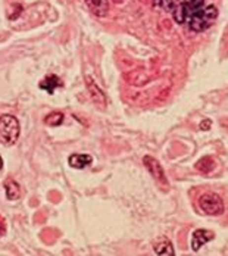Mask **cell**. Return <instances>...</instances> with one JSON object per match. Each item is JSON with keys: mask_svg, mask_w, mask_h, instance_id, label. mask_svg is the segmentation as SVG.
Masks as SVG:
<instances>
[{"mask_svg": "<svg viewBox=\"0 0 228 256\" xmlns=\"http://www.w3.org/2000/svg\"><path fill=\"white\" fill-rule=\"evenodd\" d=\"M154 254H157V255H162V256H174V249H172V245L169 243V242H160V243H157L156 246H154Z\"/></svg>", "mask_w": 228, "mask_h": 256, "instance_id": "7c38bea8", "label": "cell"}, {"mask_svg": "<svg viewBox=\"0 0 228 256\" xmlns=\"http://www.w3.org/2000/svg\"><path fill=\"white\" fill-rule=\"evenodd\" d=\"M4 230H6V225H4V219L0 217V236L4 233Z\"/></svg>", "mask_w": 228, "mask_h": 256, "instance_id": "2e32d148", "label": "cell"}, {"mask_svg": "<svg viewBox=\"0 0 228 256\" xmlns=\"http://www.w3.org/2000/svg\"><path fill=\"white\" fill-rule=\"evenodd\" d=\"M214 239V233L208 230H196L191 236V249L197 252L205 243L211 242Z\"/></svg>", "mask_w": 228, "mask_h": 256, "instance_id": "5b68a950", "label": "cell"}, {"mask_svg": "<svg viewBox=\"0 0 228 256\" xmlns=\"http://www.w3.org/2000/svg\"><path fill=\"white\" fill-rule=\"evenodd\" d=\"M19 137V122L12 115L0 116V143L10 146Z\"/></svg>", "mask_w": 228, "mask_h": 256, "instance_id": "7a4b0ae2", "label": "cell"}, {"mask_svg": "<svg viewBox=\"0 0 228 256\" xmlns=\"http://www.w3.org/2000/svg\"><path fill=\"white\" fill-rule=\"evenodd\" d=\"M88 90H90V93H91L93 100H94L97 105H100V106H105V105H106V97H105L103 91H102L97 85L94 84L93 81H88Z\"/></svg>", "mask_w": 228, "mask_h": 256, "instance_id": "9c48e42d", "label": "cell"}, {"mask_svg": "<svg viewBox=\"0 0 228 256\" xmlns=\"http://www.w3.org/2000/svg\"><path fill=\"white\" fill-rule=\"evenodd\" d=\"M44 122L50 127H59L64 122V113L61 112H52L46 116Z\"/></svg>", "mask_w": 228, "mask_h": 256, "instance_id": "4fadbf2b", "label": "cell"}, {"mask_svg": "<svg viewBox=\"0 0 228 256\" xmlns=\"http://www.w3.org/2000/svg\"><path fill=\"white\" fill-rule=\"evenodd\" d=\"M209 127H211V121H206V122H205V121H203V122H202V124H200V128H202V130H205V128H206V130H208V128H209Z\"/></svg>", "mask_w": 228, "mask_h": 256, "instance_id": "e0dca14e", "label": "cell"}, {"mask_svg": "<svg viewBox=\"0 0 228 256\" xmlns=\"http://www.w3.org/2000/svg\"><path fill=\"white\" fill-rule=\"evenodd\" d=\"M1 165H3V162H1V158H0V170H1Z\"/></svg>", "mask_w": 228, "mask_h": 256, "instance_id": "d6986e66", "label": "cell"}, {"mask_svg": "<svg viewBox=\"0 0 228 256\" xmlns=\"http://www.w3.org/2000/svg\"><path fill=\"white\" fill-rule=\"evenodd\" d=\"M55 199L53 202H59V194H56V193H50V199Z\"/></svg>", "mask_w": 228, "mask_h": 256, "instance_id": "ac0fdd59", "label": "cell"}, {"mask_svg": "<svg viewBox=\"0 0 228 256\" xmlns=\"http://www.w3.org/2000/svg\"><path fill=\"white\" fill-rule=\"evenodd\" d=\"M85 4L96 16H106L109 10V1L108 0H85Z\"/></svg>", "mask_w": 228, "mask_h": 256, "instance_id": "8992f818", "label": "cell"}, {"mask_svg": "<svg viewBox=\"0 0 228 256\" xmlns=\"http://www.w3.org/2000/svg\"><path fill=\"white\" fill-rule=\"evenodd\" d=\"M62 81L59 80V77H56V75H49V77H46L41 83H40V88L41 90H46L49 94H53L55 93V88L56 87H62Z\"/></svg>", "mask_w": 228, "mask_h": 256, "instance_id": "ba28073f", "label": "cell"}, {"mask_svg": "<svg viewBox=\"0 0 228 256\" xmlns=\"http://www.w3.org/2000/svg\"><path fill=\"white\" fill-rule=\"evenodd\" d=\"M203 4H205V0H183V6L187 12V21H189L190 15L194 13L196 10L202 9Z\"/></svg>", "mask_w": 228, "mask_h": 256, "instance_id": "8fae6325", "label": "cell"}, {"mask_svg": "<svg viewBox=\"0 0 228 256\" xmlns=\"http://www.w3.org/2000/svg\"><path fill=\"white\" fill-rule=\"evenodd\" d=\"M218 18V9L214 4H209L206 7H202L199 10H196L194 13L190 15L187 24L189 28L194 33H202L206 31L208 28H211L214 25V22Z\"/></svg>", "mask_w": 228, "mask_h": 256, "instance_id": "6da1fadb", "label": "cell"}, {"mask_svg": "<svg viewBox=\"0 0 228 256\" xmlns=\"http://www.w3.org/2000/svg\"><path fill=\"white\" fill-rule=\"evenodd\" d=\"M93 158L90 155H73L70 156V165L76 170H82L91 164Z\"/></svg>", "mask_w": 228, "mask_h": 256, "instance_id": "52a82bcc", "label": "cell"}, {"mask_svg": "<svg viewBox=\"0 0 228 256\" xmlns=\"http://www.w3.org/2000/svg\"><path fill=\"white\" fill-rule=\"evenodd\" d=\"M6 196L9 200H16L21 197V188H19V184L16 181L9 180L6 183Z\"/></svg>", "mask_w": 228, "mask_h": 256, "instance_id": "30bf717a", "label": "cell"}, {"mask_svg": "<svg viewBox=\"0 0 228 256\" xmlns=\"http://www.w3.org/2000/svg\"><path fill=\"white\" fill-rule=\"evenodd\" d=\"M196 168L199 171H202V172H211V171L215 168V161L212 159V158H203V159H200L197 164H196Z\"/></svg>", "mask_w": 228, "mask_h": 256, "instance_id": "5bb4252c", "label": "cell"}, {"mask_svg": "<svg viewBox=\"0 0 228 256\" xmlns=\"http://www.w3.org/2000/svg\"><path fill=\"white\" fill-rule=\"evenodd\" d=\"M143 164L146 165V168L149 170V172L152 174V177L157 183H160L163 185H168V180H166V175L163 172V168L160 167V164L154 158H152V156H145Z\"/></svg>", "mask_w": 228, "mask_h": 256, "instance_id": "277c9868", "label": "cell"}, {"mask_svg": "<svg viewBox=\"0 0 228 256\" xmlns=\"http://www.w3.org/2000/svg\"><path fill=\"white\" fill-rule=\"evenodd\" d=\"M156 4L162 9H165L166 12H174L175 9V1L174 0H156Z\"/></svg>", "mask_w": 228, "mask_h": 256, "instance_id": "9a60e30c", "label": "cell"}, {"mask_svg": "<svg viewBox=\"0 0 228 256\" xmlns=\"http://www.w3.org/2000/svg\"><path fill=\"white\" fill-rule=\"evenodd\" d=\"M199 208L206 215H221L224 212V202L215 193H205L199 197Z\"/></svg>", "mask_w": 228, "mask_h": 256, "instance_id": "3957f363", "label": "cell"}]
</instances>
